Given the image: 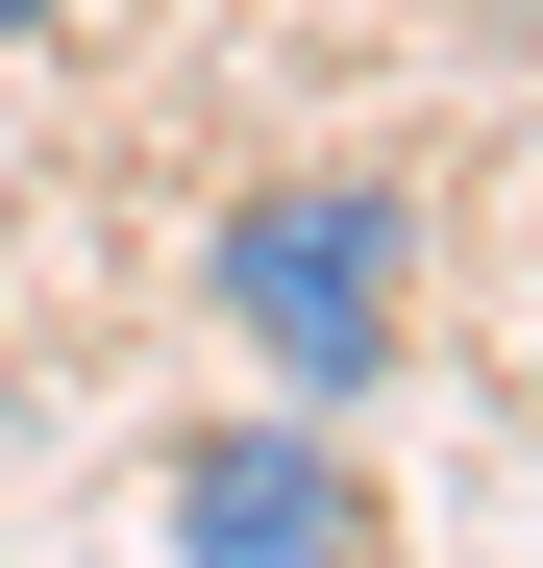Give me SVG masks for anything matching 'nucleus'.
<instances>
[{
    "label": "nucleus",
    "mask_w": 543,
    "mask_h": 568,
    "mask_svg": "<svg viewBox=\"0 0 543 568\" xmlns=\"http://www.w3.org/2000/svg\"><path fill=\"white\" fill-rule=\"evenodd\" d=\"M50 26H74V0H0V50H50Z\"/></svg>",
    "instance_id": "obj_3"
},
{
    "label": "nucleus",
    "mask_w": 543,
    "mask_h": 568,
    "mask_svg": "<svg viewBox=\"0 0 543 568\" xmlns=\"http://www.w3.org/2000/svg\"><path fill=\"white\" fill-rule=\"evenodd\" d=\"M198 297L223 346L272 371V396H396V346H420V199L396 173H247V199L198 223Z\"/></svg>",
    "instance_id": "obj_1"
},
{
    "label": "nucleus",
    "mask_w": 543,
    "mask_h": 568,
    "mask_svg": "<svg viewBox=\"0 0 543 568\" xmlns=\"http://www.w3.org/2000/svg\"><path fill=\"white\" fill-rule=\"evenodd\" d=\"M148 519H173V568H396L371 544V469H346L321 420H198L148 469Z\"/></svg>",
    "instance_id": "obj_2"
}]
</instances>
